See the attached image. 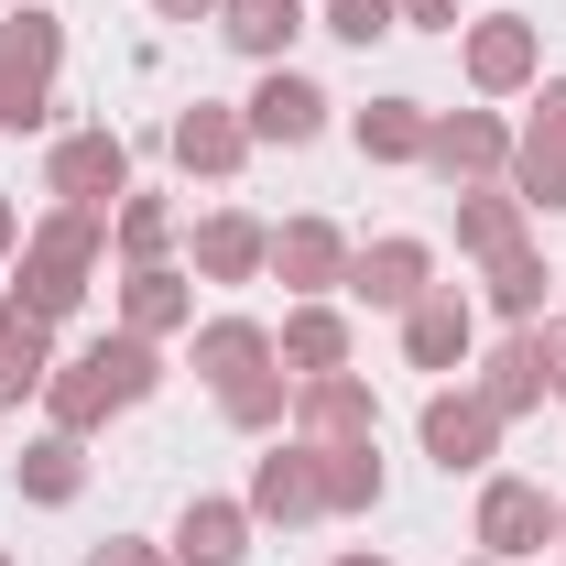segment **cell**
<instances>
[{"instance_id":"obj_1","label":"cell","mask_w":566,"mask_h":566,"mask_svg":"<svg viewBox=\"0 0 566 566\" xmlns=\"http://www.w3.org/2000/svg\"><path fill=\"white\" fill-rule=\"evenodd\" d=\"M153 392H164V349L132 338V327H109V338H87L76 359L44 370V415H55V436H98L109 415H132V403H153Z\"/></svg>"},{"instance_id":"obj_2","label":"cell","mask_w":566,"mask_h":566,"mask_svg":"<svg viewBox=\"0 0 566 566\" xmlns=\"http://www.w3.org/2000/svg\"><path fill=\"white\" fill-rule=\"evenodd\" d=\"M98 262H109V218L55 197V208L22 229V251H11V294H22L33 316H55V327H66L76 305H87V283H98Z\"/></svg>"},{"instance_id":"obj_3","label":"cell","mask_w":566,"mask_h":566,"mask_svg":"<svg viewBox=\"0 0 566 566\" xmlns=\"http://www.w3.org/2000/svg\"><path fill=\"white\" fill-rule=\"evenodd\" d=\"M55 66H66V22L44 11V0H22L11 22H0V132H44L55 120Z\"/></svg>"},{"instance_id":"obj_4","label":"cell","mask_w":566,"mask_h":566,"mask_svg":"<svg viewBox=\"0 0 566 566\" xmlns=\"http://www.w3.org/2000/svg\"><path fill=\"white\" fill-rule=\"evenodd\" d=\"M44 197H66V208H120V197H132V142L109 132V120H98V132H66L55 142V153H44Z\"/></svg>"},{"instance_id":"obj_5","label":"cell","mask_w":566,"mask_h":566,"mask_svg":"<svg viewBox=\"0 0 566 566\" xmlns=\"http://www.w3.org/2000/svg\"><path fill=\"white\" fill-rule=\"evenodd\" d=\"M458 66H469L480 98H523V87L545 76V33H534L523 11H491V22H469V33H458Z\"/></svg>"},{"instance_id":"obj_6","label":"cell","mask_w":566,"mask_h":566,"mask_svg":"<svg viewBox=\"0 0 566 566\" xmlns=\"http://www.w3.org/2000/svg\"><path fill=\"white\" fill-rule=\"evenodd\" d=\"M501 164H512V120L501 109H436V132H424V175L436 186H501Z\"/></svg>"},{"instance_id":"obj_7","label":"cell","mask_w":566,"mask_h":566,"mask_svg":"<svg viewBox=\"0 0 566 566\" xmlns=\"http://www.w3.org/2000/svg\"><path fill=\"white\" fill-rule=\"evenodd\" d=\"M349 294H359V305H381V316H415L424 294H436V240L392 229V240L349 251Z\"/></svg>"},{"instance_id":"obj_8","label":"cell","mask_w":566,"mask_h":566,"mask_svg":"<svg viewBox=\"0 0 566 566\" xmlns=\"http://www.w3.org/2000/svg\"><path fill=\"white\" fill-rule=\"evenodd\" d=\"M545 545H556V491L545 480H491L480 491V556L523 566V556H545Z\"/></svg>"},{"instance_id":"obj_9","label":"cell","mask_w":566,"mask_h":566,"mask_svg":"<svg viewBox=\"0 0 566 566\" xmlns=\"http://www.w3.org/2000/svg\"><path fill=\"white\" fill-rule=\"evenodd\" d=\"M415 436H424V458H436L447 480H458V469H491V458H501V415L480 403V392H424Z\"/></svg>"},{"instance_id":"obj_10","label":"cell","mask_w":566,"mask_h":566,"mask_svg":"<svg viewBox=\"0 0 566 566\" xmlns=\"http://www.w3.org/2000/svg\"><path fill=\"white\" fill-rule=\"evenodd\" d=\"M273 273L294 283V305L338 294V283H349V229H338V218H283L273 229Z\"/></svg>"},{"instance_id":"obj_11","label":"cell","mask_w":566,"mask_h":566,"mask_svg":"<svg viewBox=\"0 0 566 566\" xmlns=\"http://www.w3.org/2000/svg\"><path fill=\"white\" fill-rule=\"evenodd\" d=\"M294 424H305V447H349V436H381V403L359 370H316V381H294Z\"/></svg>"},{"instance_id":"obj_12","label":"cell","mask_w":566,"mask_h":566,"mask_svg":"<svg viewBox=\"0 0 566 566\" xmlns=\"http://www.w3.org/2000/svg\"><path fill=\"white\" fill-rule=\"evenodd\" d=\"M251 523H283V534H294V523H327V491H316V447H305V436H294V447H273V458H262V469H251Z\"/></svg>"},{"instance_id":"obj_13","label":"cell","mask_w":566,"mask_h":566,"mask_svg":"<svg viewBox=\"0 0 566 566\" xmlns=\"http://www.w3.org/2000/svg\"><path fill=\"white\" fill-rule=\"evenodd\" d=\"M327 109H338V98H327L316 76L262 66V87H251V109H240V120H251V142H283V153H294V142H316V132H327Z\"/></svg>"},{"instance_id":"obj_14","label":"cell","mask_w":566,"mask_h":566,"mask_svg":"<svg viewBox=\"0 0 566 566\" xmlns=\"http://www.w3.org/2000/svg\"><path fill=\"white\" fill-rule=\"evenodd\" d=\"M175 164H186V175H208V186H229V175H240V164H251V120H240V109H218V98H197V109H175Z\"/></svg>"},{"instance_id":"obj_15","label":"cell","mask_w":566,"mask_h":566,"mask_svg":"<svg viewBox=\"0 0 566 566\" xmlns=\"http://www.w3.org/2000/svg\"><path fill=\"white\" fill-rule=\"evenodd\" d=\"M469 349H480V305H469L458 283H436L415 316H403V359H415V370H458Z\"/></svg>"},{"instance_id":"obj_16","label":"cell","mask_w":566,"mask_h":566,"mask_svg":"<svg viewBox=\"0 0 566 566\" xmlns=\"http://www.w3.org/2000/svg\"><path fill=\"white\" fill-rule=\"evenodd\" d=\"M120 327L132 338H175V327H197V273H175V262H132V283H120Z\"/></svg>"},{"instance_id":"obj_17","label":"cell","mask_w":566,"mask_h":566,"mask_svg":"<svg viewBox=\"0 0 566 566\" xmlns=\"http://www.w3.org/2000/svg\"><path fill=\"white\" fill-rule=\"evenodd\" d=\"M251 273H273V229L251 208H208L197 218V283H251Z\"/></svg>"},{"instance_id":"obj_18","label":"cell","mask_w":566,"mask_h":566,"mask_svg":"<svg viewBox=\"0 0 566 566\" xmlns=\"http://www.w3.org/2000/svg\"><path fill=\"white\" fill-rule=\"evenodd\" d=\"M240 556H251V501L197 491L175 512V566H240Z\"/></svg>"},{"instance_id":"obj_19","label":"cell","mask_w":566,"mask_h":566,"mask_svg":"<svg viewBox=\"0 0 566 566\" xmlns=\"http://www.w3.org/2000/svg\"><path fill=\"white\" fill-rule=\"evenodd\" d=\"M273 359L294 370V381H316V370H349V316L316 294V305H283V327H273Z\"/></svg>"},{"instance_id":"obj_20","label":"cell","mask_w":566,"mask_h":566,"mask_svg":"<svg viewBox=\"0 0 566 566\" xmlns=\"http://www.w3.org/2000/svg\"><path fill=\"white\" fill-rule=\"evenodd\" d=\"M469 392H480L501 424H523V415H534V403H545V349H534V327H512V338L480 359V381H469Z\"/></svg>"},{"instance_id":"obj_21","label":"cell","mask_w":566,"mask_h":566,"mask_svg":"<svg viewBox=\"0 0 566 566\" xmlns=\"http://www.w3.org/2000/svg\"><path fill=\"white\" fill-rule=\"evenodd\" d=\"M424 132H436V109H424V98H370V109H349L359 164H424Z\"/></svg>"},{"instance_id":"obj_22","label":"cell","mask_w":566,"mask_h":566,"mask_svg":"<svg viewBox=\"0 0 566 566\" xmlns=\"http://www.w3.org/2000/svg\"><path fill=\"white\" fill-rule=\"evenodd\" d=\"M523 197L512 186H458V251L469 262H501V251H523Z\"/></svg>"},{"instance_id":"obj_23","label":"cell","mask_w":566,"mask_h":566,"mask_svg":"<svg viewBox=\"0 0 566 566\" xmlns=\"http://www.w3.org/2000/svg\"><path fill=\"white\" fill-rule=\"evenodd\" d=\"M218 33H229L251 66H283L294 33H305V0H218Z\"/></svg>"},{"instance_id":"obj_24","label":"cell","mask_w":566,"mask_h":566,"mask_svg":"<svg viewBox=\"0 0 566 566\" xmlns=\"http://www.w3.org/2000/svg\"><path fill=\"white\" fill-rule=\"evenodd\" d=\"M316 491H327V512H338V523H349V512H381V436L316 447Z\"/></svg>"},{"instance_id":"obj_25","label":"cell","mask_w":566,"mask_h":566,"mask_svg":"<svg viewBox=\"0 0 566 566\" xmlns=\"http://www.w3.org/2000/svg\"><path fill=\"white\" fill-rule=\"evenodd\" d=\"M197 370H208L218 392L251 381V370H273V327H262V316H208V327H197Z\"/></svg>"},{"instance_id":"obj_26","label":"cell","mask_w":566,"mask_h":566,"mask_svg":"<svg viewBox=\"0 0 566 566\" xmlns=\"http://www.w3.org/2000/svg\"><path fill=\"white\" fill-rule=\"evenodd\" d=\"M76 491H87V436H55V424H44V436L22 447V501H44V512H66Z\"/></svg>"},{"instance_id":"obj_27","label":"cell","mask_w":566,"mask_h":566,"mask_svg":"<svg viewBox=\"0 0 566 566\" xmlns=\"http://www.w3.org/2000/svg\"><path fill=\"white\" fill-rule=\"evenodd\" d=\"M0 370L22 392H44V370H55V316H33L22 294H0Z\"/></svg>"},{"instance_id":"obj_28","label":"cell","mask_w":566,"mask_h":566,"mask_svg":"<svg viewBox=\"0 0 566 566\" xmlns=\"http://www.w3.org/2000/svg\"><path fill=\"white\" fill-rule=\"evenodd\" d=\"M501 186H512L534 218H556V208H566V153H556V142H534V132H512V164H501Z\"/></svg>"},{"instance_id":"obj_29","label":"cell","mask_w":566,"mask_h":566,"mask_svg":"<svg viewBox=\"0 0 566 566\" xmlns=\"http://www.w3.org/2000/svg\"><path fill=\"white\" fill-rule=\"evenodd\" d=\"M545 251H534V240H523V251H501L491 262V316H512V327H545Z\"/></svg>"},{"instance_id":"obj_30","label":"cell","mask_w":566,"mask_h":566,"mask_svg":"<svg viewBox=\"0 0 566 566\" xmlns=\"http://www.w3.org/2000/svg\"><path fill=\"white\" fill-rule=\"evenodd\" d=\"M218 415L240 424V436H273V424L294 415V370L273 359V370H251V381H229V392H218Z\"/></svg>"},{"instance_id":"obj_31","label":"cell","mask_w":566,"mask_h":566,"mask_svg":"<svg viewBox=\"0 0 566 566\" xmlns=\"http://www.w3.org/2000/svg\"><path fill=\"white\" fill-rule=\"evenodd\" d=\"M164 240H175V208L132 186V197L109 208V251H120V262H164Z\"/></svg>"},{"instance_id":"obj_32","label":"cell","mask_w":566,"mask_h":566,"mask_svg":"<svg viewBox=\"0 0 566 566\" xmlns=\"http://www.w3.org/2000/svg\"><path fill=\"white\" fill-rule=\"evenodd\" d=\"M316 22H327L338 44H381V33H403V11H392V0H327Z\"/></svg>"},{"instance_id":"obj_33","label":"cell","mask_w":566,"mask_h":566,"mask_svg":"<svg viewBox=\"0 0 566 566\" xmlns=\"http://www.w3.org/2000/svg\"><path fill=\"white\" fill-rule=\"evenodd\" d=\"M523 132L566 153V76H534V120H523Z\"/></svg>"},{"instance_id":"obj_34","label":"cell","mask_w":566,"mask_h":566,"mask_svg":"<svg viewBox=\"0 0 566 566\" xmlns=\"http://www.w3.org/2000/svg\"><path fill=\"white\" fill-rule=\"evenodd\" d=\"M87 566H175V545H142V534H109V545H87Z\"/></svg>"},{"instance_id":"obj_35","label":"cell","mask_w":566,"mask_h":566,"mask_svg":"<svg viewBox=\"0 0 566 566\" xmlns=\"http://www.w3.org/2000/svg\"><path fill=\"white\" fill-rule=\"evenodd\" d=\"M403 11V33H458V0H392Z\"/></svg>"},{"instance_id":"obj_36","label":"cell","mask_w":566,"mask_h":566,"mask_svg":"<svg viewBox=\"0 0 566 566\" xmlns=\"http://www.w3.org/2000/svg\"><path fill=\"white\" fill-rule=\"evenodd\" d=\"M534 349H545V392H566V316H545V327H534Z\"/></svg>"},{"instance_id":"obj_37","label":"cell","mask_w":566,"mask_h":566,"mask_svg":"<svg viewBox=\"0 0 566 566\" xmlns=\"http://www.w3.org/2000/svg\"><path fill=\"white\" fill-rule=\"evenodd\" d=\"M164 22H218V0H153Z\"/></svg>"},{"instance_id":"obj_38","label":"cell","mask_w":566,"mask_h":566,"mask_svg":"<svg viewBox=\"0 0 566 566\" xmlns=\"http://www.w3.org/2000/svg\"><path fill=\"white\" fill-rule=\"evenodd\" d=\"M22 251V208H11V186H0V262Z\"/></svg>"},{"instance_id":"obj_39","label":"cell","mask_w":566,"mask_h":566,"mask_svg":"<svg viewBox=\"0 0 566 566\" xmlns=\"http://www.w3.org/2000/svg\"><path fill=\"white\" fill-rule=\"evenodd\" d=\"M327 566H392V556H370V545H359V556H327Z\"/></svg>"},{"instance_id":"obj_40","label":"cell","mask_w":566,"mask_h":566,"mask_svg":"<svg viewBox=\"0 0 566 566\" xmlns=\"http://www.w3.org/2000/svg\"><path fill=\"white\" fill-rule=\"evenodd\" d=\"M556 545H566V501H556Z\"/></svg>"},{"instance_id":"obj_41","label":"cell","mask_w":566,"mask_h":566,"mask_svg":"<svg viewBox=\"0 0 566 566\" xmlns=\"http://www.w3.org/2000/svg\"><path fill=\"white\" fill-rule=\"evenodd\" d=\"M469 566H501V556H469Z\"/></svg>"},{"instance_id":"obj_42","label":"cell","mask_w":566,"mask_h":566,"mask_svg":"<svg viewBox=\"0 0 566 566\" xmlns=\"http://www.w3.org/2000/svg\"><path fill=\"white\" fill-rule=\"evenodd\" d=\"M0 11H22V0H0Z\"/></svg>"},{"instance_id":"obj_43","label":"cell","mask_w":566,"mask_h":566,"mask_svg":"<svg viewBox=\"0 0 566 566\" xmlns=\"http://www.w3.org/2000/svg\"><path fill=\"white\" fill-rule=\"evenodd\" d=\"M0 566H11V545H0Z\"/></svg>"}]
</instances>
